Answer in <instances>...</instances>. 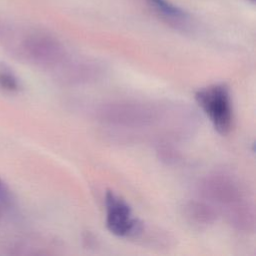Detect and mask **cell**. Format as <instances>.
<instances>
[{"mask_svg": "<svg viewBox=\"0 0 256 256\" xmlns=\"http://www.w3.org/2000/svg\"><path fill=\"white\" fill-rule=\"evenodd\" d=\"M198 192L234 229L245 233L254 231V203L235 176L223 171L209 173L200 180Z\"/></svg>", "mask_w": 256, "mask_h": 256, "instance_id": "1", "label": "cell"}, {"mask_svg": "<svg viewBox=\"0 0 256 256\" xmlns=\"http://www.w3.org/2000/svg\"><path fill=\"white\" fill-rule=\"evenodd\" d=\"M167 109L152 102L122 99L99 105L95 111L96 119L111 129L122 132H140L155 127L165 118Z\"/></svg>", "mask_w": 256, "mask_h": 256, "instance_id": "2", "label": "cell"}, {"mask_svg": "<svg viewBox=\"0 0 256 256\" xmlns=\"http://www.w3.org/2000/svg\"><path fill=\"white\" fill-rule=\"evenodd\" d=\"M195 100L214 129L222 135L230 132L233 125V105L230 90L225 84H213L199 89Z\"/></svg>", "mask_w": 256, "mask_h": 256, "instance_id": "3", "label": "cell"}, {"mask_svg": "<svg viewBox=\"0 0 256 256\" xmlns=\"http://www.w3.org/2000/svg\"><path fill=\"white\" fill-rule=\"evenodd\" d=\"M20 49L31 63L42 68L62 67L66 62L65 47L57 38L43 31H31L25 34Z\"/></svg>", "mask_w": 256, "mask_h": 256, "instance_id": "4", "label": "cell"}, {"mask_svg": "<svg viewBox=\"0 0 256 256\" xmlns=\"http://www.w3.org/2000/svg\"><path fill=\"white\" fill-rule=\"evenodd\" d=\"M105 208L106 227L115 236L137 238L144 233L143 223L134 216L127 201L115 192H106Z\"/></svg>", "mask_w": 256, "mask_h": 256, "instance_id": "5", "label": "cell"}, {"mask_svg": "<svg viewBox=\"0 0 256 256\" xmlns=\"http://www.w3.org/2000/svg\"><path fill=\"white\" fill-rule=\"evenodd\" d=\"M151 10L166 24L182 32L193 29V20L189 13L168 0H146Z\"/></svg>", "mask_w": 256, "mask_h": 256, "instance_id": "6", "label": "cell"}, {"mask_svg": "<svg viewBox=\"0 0 256 256\" xmlns=\"http://www.w3.org/2000/svg\"><path fill=\"white\" fill-rule=\"evenodd\" d=\"M183 210L185 218L197 227H207L213 224L218 216L214 207L202 198L188 201Z\"/></svg>", "mask_w": 256, "mask_h": 256, "instance_id": "7", "label": "cell"}, {"mask_svg": "<svg viewBox=\"0 0 256 256\" xmlns=\"http://www.w3.org/2000/svg\"><path fill=\"white\" fill-rule=\"evenodd\" d=\"M64 75L65 81L69 83H82L89 82L90 80L96 78L100 73L99 67L95 65V63L80 61L76 63H68L66 67H64Z\"/></svg>", "mask_w": 256, "mask_h": 256, "instance_id": "8", "label": "cell"}, {"mask_svg": "<svg viewBox=\"0 0 256 256\" xmlns=\"http://www.w3.org/2000/svg\"><path fill=\"white\" fill-rule=\"evenodd\" d=\"M0 88L5 91L15 92L20 88L19 81L14 73L6 67H0Z\"/></svg>", "mask_w": 256, "mask_h": 256, "instance_id": "9", "label": "cell"}, {"mask_svg": "<svg viewBox=\"0 0 256 256\" xmlns=\"http://www.w3.org/2000/svg\"><path fill=\"white\" fill-rule=\"evenodd\" d=\"M3 213H4V207H3L2 202L0 201V220H1L2 217H3Z\"/></svg>", "mask_w": 256, "mask_h": 256, "instance_id": "10", "label": "cell"}, {"mask_svg": "<svg viewBox=\"0 0 256 256\" xmlns=\"http://www.w3.org/2000/svg\"><path fill=\"white\" fill-rule=\"evenodd\" d=\"M1 188H2V181H1V179H0V190H1Z\"/></svg>", "mask_w": 256, "mask_h": 256, "instance_id": "11", "label": "cell"}, {"mask_svg": "<svg viewBox=\"0 0 256 256\" xmlns=\"http://www.w3.org/2000/svg\"><path fill=\"white\" fill-rule=\"evenodd\" d=\"M251 1H254V0H251Z\"/></svg>", "mask_w": 256, "mask_h": 256, "instance_id": "12", "label": "cell"}]
</instances>
